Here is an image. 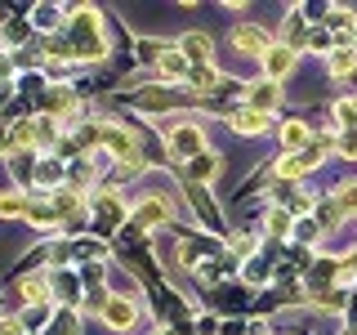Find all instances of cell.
<instances>
[{
	"label": "cell",
	"instance_id": "obj_4",
	"mask_svg": "<svg viewBox=\"0 0 357 335\" xmlns=\"http://www.w3.org/2000/svg\"><path fill=\"white\" fill-rule=\"evenodd\" d=\"M98 318H103L112 331H130L134 318H139V304H134V299H126V295H107V304H103V313H98Z\"/></svg>",
	"mask_w": 357,
	"mask_h": 335
},
{
	"label": "cell",
	"instance_id": "obj_2",
	"mask_svg": "<svg viewBox=\"0 0 357 335\" xmlns=\"http://www.w3.org/2000/svg\"><path fill=\"white\" fill-rule=\"evenodd\" d=\"M165 143H170V156H178V161H197V156L206 152L201 126H192V121H178V126H170V130H165Z\"/></svg>",
	"mask_w": 357,
	"mask_h": 335
},
{
	"label": "cell",
	"instance_id": "obj_3",
	"mask_svg": "<svg viewBox=\"0 0 357 335\" xmlns=\"http://www.w3.org/2000/svg\"><path fill=\"white\" fill-rule=\"evenodd\" d=\"M326 148H331V139H312L308 148H299V152H290V156H282V174L286 179H299V174H308L312 165L326 156Z\"/></svg>",
	"mask_w": 357,
	"mask_h": 335
},
{
	"label": "cell",
	"instance_id": "obj_13",
	"mask_svg": "<svg viewBox=\"0 0 357 335\" xmlns=\"http://www.w3.org/2000/svg\"><path fill=\"white\" fill-rule=\"evenodd\" d=\"M0 215H9V219H14V215H31L27 197H22V193H0Z\"/></svg>",
	"mask_w": 357,
	"mask_h": 335
},
{
	"label": "cell",
	"instance_id": "obj_21",
	"mask_svg": "<svg viewBox=\"0 0 357 335\" xmlns=\"http://www.w3.org/2000/svg\"><path fill=\"white\" fill-rule=\"evenodd\" d=\"M0 335H27V331H22V322H14V318H5V322H0Z\"/></svg>",
	"mask_w": 357,
	"mask_h": 335
},
{
	"label": "cell",
	"instance_id": "obj_19",
	"mask_svg": "<svg viewBox=\"0 0 357 335\" xmlns=\"http://www.w3.org/2000/svg\"><path fill=\"white\" fill-rule=\"evenodd\" d=\"M50 98H54V103H50L54 112H67V107H76V98H72V94H67V89H54V94H50Z\"/></svg>",
	"mask_w": 357,
	"mask_h": 335
},
{
	"label": "cell",
	"instance_id": "obj_10",
	"mask_svg": "<svg viewBox=\"0 0 357 335\" xmlns=\"http://www.w3.org/2000/svg\"><path fill=\"white\" fill-rule=\"evenodd\" d=\"M245 103H250L255 112H273V103H277V81H264V85L245 89Z\"/></svg>",
	"mask_w": 357,
	"mask_h": 335
},
{
	"label": "cell",
	"instance_id": "obj_12",
	"mask_svg": "<svg viewBox=\"0 0 357 335\" xmlns=\"http://www.w3.org/2000/svg\"><path fill=\"white\" fill-rule=\"evenodd\" d=\"M188 165H192L188 174H192L197 184H215V179H219V156H210V152H201L197 161H188Z\"/></svg>",
	"mask_w": 357,
	"mask_h": 335
},
{
	"label": "cell",
	"instance_id": "obj_5",
	"mask_svg": "<svg viewBox=\"0 0 357 335\" xmlns=\"http://www.w3.org/2000/svg\"><path fill=\"white\" fill-rule=\"evenodd\" d=\"M178 54L188 59V67H210V59H215V40H210L206 31H188V36L178 40Z\"/></svg>",
	"mask_w": 357,
	"mask_h": 335
},
{
	"label": "cell",
	"instance_id": "obj_16",
	"mask_svg": "<svg viewBox=\"0 0 357 335\" xmlns=\"http://www.w3.org/2000/svg\"><path fill=\"white\" fill-rule=\"evenodd\" d=\"M335 206H340V215H353V210H357V184L340 188V197H335Z\"/></svg>",
	"mask_w": 357,
	"mask_h": 335
},
{
	"label": "cell",
	"instance_id": "obj_18",
	"mask_svg": "<svg viewBox=\"0 0 357 335\" xmlns=\"http://www.w3.org/2000/svg\"><path fill=\"white\" fill-rule=\"evenodd\" d=\"M335 117L349 121V126H357V98H344V103H335Z\"/></svg>",
	"mask_w": 357,
	"mask_h": 335
},
{
	"label": "cell",
	"instance_id": "obj_1",
	"mask_svg": "<svg viewBox=\"0 0 357 335\" xmlns=\"http://www.w3.org/2000/svg\"><path fill=\"white\" fill-rule=\"evenodd\" d=\"M67 54H72V59H85V63H94V59L107 54V36H103V27H98L94 9H76L72 31H67Z\"/></svg>",
	"mask_w": 357,
	"mask_h": 335
},
{
	"label": "cell",
	"instance_id": "obj_9",
	"mask_svg": "<svg viewBox=\"0 0 357 335\" xmlns=\"http://www.w3.org/2000/svg\"><path fill=\"white\" fill-rule=\"evenodd\" d=\"M165 215H170V206H165V197H148V201H139V210H134V219H139L143 228H152V223H161Z\"/></svg>",
	"mask_w": 357,
	"mask_h": 335
},
{
	"label": "cell",
	"instance_id": "obj_22",
	"mask_svg": "<svg viewBox=\"0 0 357 335\" xmlns=\"http://www.w3.org/2000/svg\"><path fill=\"white\" fill-rule=\"evenodd\" d=\"M156 335H174V331H156Z\"/></svg>",
	"mask_w": 357,
	"mask_h": 335
},
{
	"label": "cell",
	"instance_id": "obj_6",
	"mask_svg": "<svg viewBox=\"0 0 357 335\" xmlns=\"http://www.w3.org/2000/svg\"><path fill=\"white\" fill-rule=\"evenodd\" d=\"M232 45H237L241 54H264L273 50V45H268V36H264V27H250V22H241V27H232Z\"/></svg>",
	"mask_w": 357,
	"mask_h": 335
},
{
	"label": "cell",
	"instance_id": "obj_7",
	"mask_svg": "<svg viewBox=\"0 0 357 335\" xmlns=\"http://www.w3.org/2000/svg\"><path fill=\"white\" fill-rule=\"evenodd\" d=\"M264 72H268V81L290 76V72H295V50H290V45H273V50L264 54Z\"/></svg>",
	"mask_w": 357,
	"mask_h": 335
},
{
	"label": "cell",
	"instance_id": "obj_14",
	"mask_svg": "<svg viewBox=\"0 0 357 335\" xmlns=\"http://www.w3.org/2000/svg\"><path fill=\"white\" fill-rule=\"evenodd\" d=\"M353 63H357V50H335V54H331V72H335V76H349Z\"/></svg>",
	"mask_w": 357,
	"mask_h": 335
},
{
	"label": "cell",
	"instance_id": "obj_8",
	"mask_svg": "<svg viewBox=\"0 0 357 335\" xmlns=\"http://www.w3.org/2000/svg\"><path fill=\"white\" fill-rule=\"evenodd\" d=\"M268 126H273V112H255V107L232 112V130L237 134H264Z\"/></svg>",
	"mask_w": 357,
	"mask_h": 335
},
{
	"label": "cell",
	"instance_id": "obj_17",
	"mask_svg": "<svg viewBox=\"0 0 357 335\" xmlns=\"http://www.w3.org/2000/svg\"><path fill=\"white\" fill-rule=\"evenodd\" d=\"M286 228H290V215H286V210H273V215H268V232H273V237H282Z\"/></svg>",
	"mask_w": 357,
	"mask_h": 335
},
{
	"label": "cell",
	"instance_id": "obj_20",
	"mask_svg": "<svg viewBox=\"0 0 357 335\" xmlns=\"http://www.w3.org/2000/svg\"><path fill=\"white\" fill-rule=\"evenodd\" d=\"M340 152H344V156H357V130H344V139H340Z\"/></svg>",
	"mask_w": 357,
	"mask_h": 335
},
{
	"label": "cell",
	"instance_id": "obj_15",
	"mask_svg": "<svg viewBox=\"0 0 357 335\" xmlns=\"http://www.w3.org/2000/svg\"><path fill=\"white\" fill-rule=\"evenodd\" d=\"M22 295H27L31 304H40V299H50V282H45V277H27V282H22Z\"/></svg>",
	"mask_w": 357,
	"mask_h": 335
},
{
	"label": "cell",
	"instance_id": "obj_11",
	"mask_svg": "<svg viewBox=\"0 0 357 335\" xmlns=\"http://www.w3.org/2000/svg\"><path fill=\"white\" fill-rule=\"evenodd\" d=\"M277 139H282L290 152H299V148H308V126L304 121H286V126L277 130Z\"/></svg>",
	"mask_w": 357,
	"mask_h": 335
}]
</instances>
